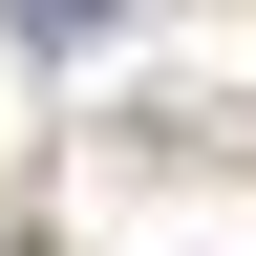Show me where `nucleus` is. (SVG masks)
Returning a JSON list of instances; mask_svg holds the SVG:
<instances>
[{
    "instance_id": "1",
    "label": "nucleus",
    "mask_w": 256,
    "mask_h": 256,
    "mask_svg": "<svg viewBox=\"0 0 256 256\" xmlns=\"http://www.w3.org/2000/svg\"><path fill=\"white\" fill-rule=\"evenodd\" d=\"M0 22H22V43H107L128 0H0Z\"/></svg>"
}]
</instances>
